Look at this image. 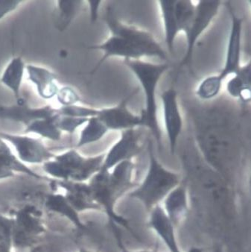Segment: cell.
<instances>
[{"mask_svg": "<svg viewBox=\"0 0 251 252\" xmlns=\"http://www.w3.org/2000/svg\"><path fill=\"white\" fill-rule=\"evenodd\" d=\"M104 21L110 34L108 38L99 44L91 45L89 50L103 53L91 74L94 75L107 59L122 58L124 60H142L144 58L166 61V53L153 34L120 21L111 8H107Z\"/></svg>", "mask_w": 251, "mask_h": 252, "instance_id": "obj_1", "label": "cell"}, {"mask_svg": "<svg viewBox=\"0 0 251 252\" xmlns=\"http://www.w3.org/2000/svg\"><path fill=\"white\" fill-rule=\"evenodd\" d=\"M124 62L136 76L144 92L146 107L141 113L143 127L149 129L160 149L162 136L158 121L156 93L161 78L167 70H169V64L167 63H152L143 60H125Z\"/></svg>", "mask_w": 251, "mask_h": 252, "instance_id": "obj_2", "label": "cell"}, {"mask_svg": "<svg viewBox=\"0 0 251 252\" xmlns=\"http://www.w3.org/2000/svg\"><path fill=\"white\" fill-rule=\"evenodd\" d=\"M231 15V28L229 33L224 66L217 75H210L203 79L197 87L195 95L203 101L216 98L220 94L224 81L230 75H235L241 67L242 34L243 19L239 17L228 3Z\"/></svg>", "mask_w": 251, "mask_h": 252, "instance_id": "obj_3", "label": "cell"}, {"mask_svg": "<svg viewBox=\"0 0 251 252\" xmlns=\"http://www.w3.org/2000/svg\"><path fill=\"white\" fill-rule=\"evenodd\" d=\"M106 153L85 157L76 149H70L43 164V169L55 180L85 182L102 168Z\"/></svg>", "mask_w": 251, "mask_h": 252, "instance_id": "obj_4", "label": "cell"}, {"mask_svg": "<svg viewBox=\"0 0 251 252\" xmlns=\"http://www.w3.org/2000/svg\"><path fill=\"white\" fill-rule=\"evenodd\" d=\"M148 152L149 166L146 178L128 195L143 202L148 210H152L180 185V178L178 174L168 170L159 163L155 156L152 140L148 143Z\"/></svg>", "mask_w": 251, "mask_h": 252, "instance_id": "obj_5", "label": "cell"}, {"mask_svg": "<svg viewBox=\"0 0 251 252\" xmlns=\"http://www.w3.org/2000/svg\"><path fill=\"white\" fill-rule=\"evenodd\" d=\"M41 209L26 205L18 210L13 219V244L17 247H30L46 233Z\"/></svg>", "mask_w": 251, "mask_h": 252, "instance_id": "obj_6", "label": "cell"}, {"mask_svg": "<svg viewBox=\"0 0 251 252\" xmlns=\"http://www.w3.org/2000/svg\"><path fill=\"white\" fill-rule=\"evenodd\" d=\"M220 6L219 0H201L196 3L194 17L184 33L187 39V49L178 70L191 64L195 45L219 14Z\"/></svg>", "mask_w": 251, "mask_h": 252, "instance_id": "obj_7", "label": "cell"}, {"mask_svg": "<svg viewBox=\"0 0 251 252\" xmlns=\"http://www.w3.org/2000/svg\"><path fill=\"white\" fill-rule=\"evenodd\" d=\"M89 185L92 189L94 199L106 213L110 219V222L121 225L131 231L128 221L114 211V205L120 198L110 182V171L101 168L99 172L91 178Z\"/></svg>", "mask_w": 251, "mask_h": 252, "instance_id": "obj_8", "label": "cell"}, {"mask_svg": "<svg viewBox=\"0 0 251 252\" xmlns=\"http://www.w3.org/2000/svg\"><path fill=\"white\" fill-rule=\"evenodd\" d=\"M139 91V88H135L120 103L114 106L98 109L97 117L105 125L109 131H123L143 127L141 114H133L128 108V102Z\"/></svg>", "mask_w": 251, "mask_h": 252, "instance_id": "obj_9", "label": "cell"}, {"mask_svg": "<svg viewBox=\"0 0 251 252\" xmlns=\"http://www.w3.org/2000/svg\"><path fill=\"white\" fill-rule=\"evenodd\" d=\"M0 137L13 145L17 158L24 164H43L55 156L40 139L5 132H0Z\"/></svg>", "mask_w": 251, "mask_h": 252, "instance_id": "obj_10", "label": "cell"}, {"mask_svg": "<svg viewBox=\"0 0 251 252\" xmlns=\"http://www.w3.org/2000/svg\"><path fill=\"white\" fill-rule=\"evenodd\" d=\"M160 99L164 127L169 140L171 153L174 155L184 128V119L180 108L176 90L174 88L165 90L160 94Z\"/></svg>", "mask_w": 251, "mask_h": 252, "instance_id": "obj_11", "label": "cell"}, {"mask_svg": "<svg viewBox=\"0 0 251 252\" xmlns=\"http://www.w3.org/2000/svg\"><path fill=\"white\" fill-rule=\"evenodd\" d=\"M142 133L137 128L121 131L120 139L105 154L102 169L110 171L125 160H132L141 152Z\"/></svg>", "mask_w": 251, "mask_h": 252, "instance_id": "obj_12", "label": "cell"}, {"mask_svg": "<svg viewBox=\"0 0 251 252\" xmlns=\"http://www.w3.org/2000/svg\"><path fill=\"white\" fill-rule=\"evenodd\" d=\"M50 184L53 187V189L62 188L64 190L65 197L77 212H83L88 210H102L94 199L89 184L88 185L85 182H63L55 179H51Z\"/></svg>", "mask_w": 251, "mask_h": 252, "instance_id": "obj_13", "label": "cell"}, {"mask_svg": "<svg viewBox=\"0 0 251 252\" xmlns=\"http://www.w3.org/2000/svg\"><path fill=\"white\" fill-rule=\"evenodd\" d=\"M58 109L50 105L41 108H31L23 98L17 100V104L11 106L0 105V119L23 123L27 126L40 119L49 118L57 114Z\"/></svg>", "mask_w": 251, "mask_h": 252, "instance_id": "obj_14", "label": "cell"}, {"mask_svg": "<svg viewBox=\"0 0 251 252\" xmlns=\"http://www.w3.org/2000/svg\"><path fill=\"white\" fill-rule=\"evenodd\" d=\"M151 228L162 239L170 252H181L175 237V224L169 218L165 210L159 205L151 210L149 221Z\"/></svg>", "mask_w": 251, "mask_h": 252, "instance_id": "obj_15", "label": "cell"}, {"mask_svg": "<svg viewBox=\"0 0 251 252\" xmlns=\"http://www.w3.org/2000/svg\"><path fill=\"white\" fill-rule=\"evenodd\" d=\"M26 69L29 79L35 85L39 96L49 100L57 95L59 87L56 74L47 68L37 65L28 64Z\"/></svg>", "mask_w": 251, "mask_h": 252, "instance_id": "obj_16", "label": "cell"}, {"mask_svg": "<svg viewBox=\"0 0 251 252\" xmlns=\"http://www.w3.org/2000/svg\"><path fill=\"white\" fill-rule=\"evenodd\" d=\"M226 91L242 103H251V57L227 82Z\"/></svg>", "mask_w": 251, "mask_h": 252, "instance_id": "obj_17", "label": "cell"}, {"mask_svg": "<svg viewBox=\"0 0 251 252\" xmlns=\"http://www.w3.org/2000/svg\"><path fill=\"white\" fill-rule=\"evenodd\" d=\"M158 5L163 23L165 44L169 53H173L175 40L181 33L175 12V0H159Z\"/></svg>", "mask_w": 251, "mask_h": 252, "instance_id": "obj_18", "label": "cell"}, {"mask_svg": "<svg viewBox=\"0 0 251 252\" xmlns=\"http://www.w3.org/2000/svg\"><path fill=\"white\" fill-rule=\"evenodd\" d=\"M164 207L167 215L175 226L178 225L188 214V197L185 186L179 185L165 198Z\"/></svg>", "mask_w": 251, "mask_h": 252, "instance_id": "obj_19", "label": "cell"}, {"mask_svg": "<svg viewBox=\"0 0 251 252\" xmlns=\"http://www.w3.org/2000/svg\"><path fill=\"white\" fill-rule=\"evenodd\" d=\"M44 206L48 211L68 219L78 229L87 230V226L80 220L78 213L72 208L63 194L58 192L47 194L45 197Z\"/></svg>", "mask_w": 251, "mask_h": 252, "instance_id": "obj_20", "label": "cell"}, {"mask_svg": "<svg viewBox=\"0 0 251 252\" xmlns=\"http://www.w3.org/2000/svg\"><path fill=\"white\" fill-rule=\"evenodd\" d=\"M135 164L132 160H125L113 168L110 172V182L119 198L134 187L133 175Z\"/></svg>", "mask_w": 251, "mask_h": 252, "instance_id": "obj_21", "label": "cell"}, {"mask_svg": "<svg viewBox=\"0 0 251 252\" xmlns=\"http://www.w3.org/2000/svg\"><path fill=\"white\" fill-rule=\"evenodd\" d=\"M26 66L21 57H14L5 68L0 79L5 86L11 90L17 100L21 98L20 89Z\"/></svg>", "mask_w": 251, "mask_h": 252, "instance_id": "obj_22", "label": "cell"}, {"mask_svg": "<svg viewBox=\"0 0 251 252\" xmlns=\"http://www.w3.org/2000/svg\"><path fill=\"white\" fill-rule=\"evenodd\" d=\"M108 131V128L98 117H91L81 130L75 149L100 141Z\"/></svg>", "mask_w": 251, "mask_h": 252, "instance_id": "obj_23", "label": "cell"}, {"mask_svg": "<svg viewBox=\"0 0 251 252\" xmlns=\"http://www.w3.org/2000/svg\"><path fill=\"white\" fill-rule=\"evenodd\" d=\"M57 114L49 118L40 119L35 120L26 126L25 133H34L43 138L58 142L62 140V132L56 124Z\"/></svg>", "mask_w": 251, "mask_h": 252, "instance_id": "obj_24", "label": "cell"}, {"mask_svg": "<svg viewBox=\"0 0 251 252\" xmlns=\"http://www.w3.org/2000/svg\"><path fill=\"white\" fill-rule=\"evenodd\" d=\"M83 1L60 0L57 2L56 26L60 31L66 30L81 9Z\"/></svg>", "mask_w": 251, "mask_h": 252, "instance_id": "obj_25", "label": "cell"}, {"mask_svg": "<svg viewBox=\"0 0 251 252\" xmlns=\"http://www.w3.org/2000/svg\"><path fill=\"white\" fill-rule=\"evenodd\" d=\"M13 219L0 215V252H12Z\"/></svg>", "mask_w": 251, "mask_h": 252, "instance_id": "obj_26", "label": "cell"}, {"mask_svg": "<svg viewBox=\"0 0 251 252\" xmlns=\"http://www.w3.org/2000/svg\"><path fill=\"white\" fill-rule=\"evenodd\" d=\"M88 120L89 119L61 115L58 113L56 124L62 133H67L72 137L76 130L81 126H85Z\"/></svg>", "mask_w": 251, "mask_h": 252, "instance_id": "obj_27", "label": "cell"}, {"mask_svg": "<svg viewBox=\"0 0 251 252\" xmlns=\"http://www.w3.org/2000/svg\"><path fill=\"white\" fill-rule=\"evenodd\" d=\"M58 113L61 115L90 119L91 117H97L98 108L84 106L78 104V105H71V106L61 107L58 109Z\"/></svg>", "mask_w": 251, "mask_h": 252, "instance_id": "obj_28", "label": "cell"}, {"mask_svg": "<svg viewBox=\"0 0 251 252\" xmlns=\"http://www.w3.org/2000/svg\"><path fill=\"white\" fill-rule=\"evenodd\" d=\"M56 97L58 102L62 105V107L78 105L81 102V98L78 91L70 86L59 88Z\"/></svg>", "mask_w": 251, "mask_h": 252, "instance_id": "obj_29", "label": "cell"}, {"mask_svg": "<svg viewBox=\"0 0 251 252\" xmlns=\"http://www.w3.org/2000/svg\"><path fill=\"white\" fill-rule=\"evenodd\" d=\"M21 2L19 0H0V20L17 9Z\"/></svg>", "mask_w": 251, "mask_h": 252, "instance_id": "obj_30", "label": "cell"}, {"mask_svg": "<svg viewBox=\"0 0 251 252\" xmlns=\"http://www.w3.org/2000/svg\"><path fill=\"white\" fill-rule=\"evenodd\" d=\"M90 10V20L91 23H95L98 20L101 0H89L88 1Z\"/></svg>", "mask_w": 251, "mask_h": 252, "instance_id": "obj_31", "label": "cell"}, {"mask_svg": "<svg viewBox=\"0 0 251 252\" xmlns=\"http://www.w3.org/2000/svg\"><path fill=\"white\" fill-rule=\"evenodd\" d=\"M120 252H152V251H139V252H129V251L126 250V248H125L124 245L123 246H120Z\"/></svg>", "mask_w": 251, "mask_h": 252, "instance_id": "obj_32", "label": "cell"}, {"mask_svg": "<svg viewBox=\"0 0 251 252\" xmlns=\"http://www.w3.org/2000/svg\"><path fill=\"white\" fill-rule=\"evenodd\" d=\"M6 143H5V141H4L1 137H0V152H1L4 148L6 147Z\"/></svg>", "mask_w": 251, "mask_h": 252, "instance_id": "obj_33", "label": "cell"}, {"mask_svg": "<svg viewBox=\"0 0 251 252\" xmlns=\"http://www.w3.org/2000/svg\"><path fill=\"white\" fill-rule=\"evenodd\" d=\"M78 252H90V251L88 250V249H85V248H80L79 251H78Z\"/></svg>", "mask_w": 251, "mask_h": 252, "instance_id": "obj_34", "label": "cell"}, {"mask_svg": "<svg viewBox=\"0 0 251 252\" xmlns=\"http://www.w3.org/2000/svg\"><path fill=\"white\" fill-rule=\"evenodd\" d=\"M248 184H249L250 190H251V175H250L249 181H248Z\"/></svg>", "mask_w": 251, "mask_h": 252, "instance_id": "obj_35", "label": "cell"}, {"mask_svg": "<svg viewBox=\"0 0 251 252\" xmlns=\"http://www.w3.org/2000/svg\"><path fill=\"white\" fill-rule=\"evenodd\" d=\"M249 4H250V5H251V1H249Z\"/></svg>", "mask_w": 251, "mask_h": 252, "instance_id": "obj_36", "label": "cell"}]
</instances>
